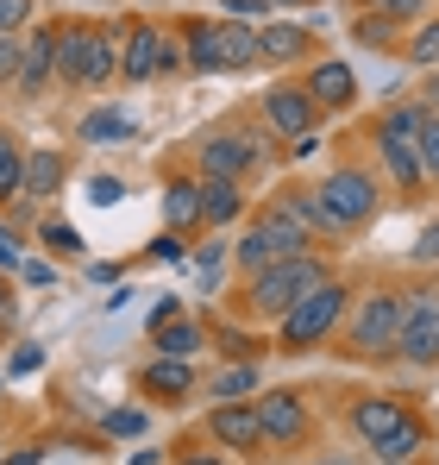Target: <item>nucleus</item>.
I'll return each mask as SVG.
<instances>
[{
    "instance_id": "obj_12",
    "label": "nucleus",
    "mask_w": 439,
    "mask_h": 465,
    "mask_svg": "<svg viewBox=\"0 0 439 465\" xmlns=\"http://www.w3.org/2000/svg\"><path fill=\"white\" fill-rule=\"evenodd\" d=\"M208 434H214L220 453H239V460H258L264 447V428H258V409L239 396V402H214L208 409Z\"/></svg>"
},
{
    "instance_id": "obj_16",
    "label": "nucleus",
    "mask_w": 439,
    "mask_h": 465,
    "mask_svg": "<svg viewBox=\"0 0 439 465\" xmlns=\"http://www.w3.org/2000/svg\"><path fill=\"white\" fill-rule=\"evenodd\" d=\"M70 183V157L57 145H32L25 163H19V195L25 202H57V189Z\"/></svg>"
},
{
    "instance_id": "obj_46",
    "label": "nucleus",
    "mask_w": 439,
    "mask_h": 465,
    "mask_svg": "<svg viewBox=\"0 0 439 465\" xmlns=\"http://www.w3.org/2000/svg\"><path fill=\"white\" fill-rule=\"evenodd\" d=\"M19 277H25L32 290H51V283H57V271H51V264H38V258H25V264H19Z\"/></svg>"
},
{
    "instance_id": "obj_22",
    "label": "nucleus",
    "mask_w": 439,
    "mask_h": 465,
    "mask_svg": "<svg viewBox=\"0 0 439 465\" xmlns=\"http://www.w3.org/2000/svg\"><path fill=\"white\" fill-rule=\"evenodd\" d=\"M258 227L270 232V245H277L283 258H301V252H314V245H320V239H314L307 227H301V221H295V214L283 208V202H270V208L258 214Z\"/></svg>"
},
{
    "instance_id": "obj_8",
    "label": "nucleus",
    "mask_w": 439,
    "mask_h": 465,
    "mask_svg": "<svg viewBox=\"0 0 439 465\" xmlns=\"http://www.w3.org/2000/svg\"><path fill=\"white\" fill-rule=\"evenodd\" d=\"M264 157H270V133H258V126H220V133H208L195 145V176H232V183H245V170L264 163Z\"/></svg>"
},
{
    "instance_id": "obj_44",
    "label": "nucleus",
    "mask_w": 439,
    "mask_h": 465,
    "mask_svg": "<svg viewBox=\"0 0 439 465\" xmlns=\"http://www.w3.org/2000/svg\"><path fill=\"white\" fill-rule=\"evenodd\" d=\"M220 13H226V19H245V25H258V19H264V0H220Z\"/></svg>"
},
{
    "instance_id": "obj_3",
    "label": "nucleus",
    "mask_w": 439,
    "mask_h": 465,
    "mask_svg": "<svg viewBox=\"0 0 439 465\" xmlns=\"http://www.w3.org/2000/svg\"><path fill=\"white\" fill-rule=\"evenodd\" d=\"M346 309H352V290L327 271L301 302H295L283 321H277V352H289V359H301V352H314V346H327L339 327H346Z\"/></svg>"
},
{
    "instance_id": "obj_28",
    "label": "nucleus",
    "mask_w": 439,
    "mask_h": 465,
    "mask_svg": "<svg viewBox=\"0 0 439 465\" xmlns=\"http://www.w3.org/2000/svg\"><path fill=\"white\" fill-rule=\"evenodd\" d=\"M19 163H25V145L0 126V202H13V195H19Z\"/></svg>"
},
{
    "instance_id": "obj_53",
    "label": "nucleus",
    "mask_w": 439,
    "mask_h": 465,
    "mask_svg": "<svg viewBox=\"0 0 439 465\" xmlns=\"http://www.w3.org/2000/svg\"><path fill=\"white\" fill-rule=\"evenodd\" d=\"M126 465H157V453H132V460H126Z\"/></svg>"
},
{
    "instance_id": "obj_50",
    "label": "nucleus",
    "mask_w": 439,
    "mask_h": 465,
    "mask_svg": "<svg viewBox=\"0 0 439 465\" xmlns=\"http://www.w3.org/2000/svg\"><path fill=\"white\" fill-rule=\"evenodd\" d=\"M176 465H226V453H176Z\"/></svg>"
},
{
    "instance_id": "obj_35",
    "label": "nucleus",
    "mask_w": 439,
    "mask_h": 465,
    "mask_svg": "<svg viewBox=\"0 0 439 465\" xmlns=\"http://www.w3.org/2000/svg\"><path fill=\"white\" fill-rule=\"evenodd\" d=\"M358 6H365V13H383V19H395V25L427 13V0H358Z\"/></svg>"
},
{
    "instance_id": "obj_23",
    "label": "nucleus",
    "mask_w": 439,
    "mask_h": 465,
    "mask_svg": "<svg viewBox=\"0 0 439 465\" xmlns=\"http://www.w3.org/2000/svg\"><path fill=\"white\" fill-rule=\"evenodd\" d=\"M201 227V183H163V232H189Z\"/></svg>"
},
{
    "instance_id": "obj_30",
    "label": "nucleus",
    "mask_w": 439,
    "mask_h": 465,
    "mask_svg": "<svg viewBox=\"0 0 439 465\" xmlns=\"http://www.w3.org/2000/svg\"><path fill=\"white\" fill-rule=\"evenodd\" d=\"M19 264H25V232H19V221H6V214H0V271L13 277Z\"/></svg>"
},
{
    "instance_id": "obj_18",
    "label": "nucleus",
    "mask_w": 439,
    "mask_h": 465,
    "mask_svg": "<svg viewBox=\"0 0 439 465\" xmlns=\"http://www.w3.org/2000/svg\"><path fill=\"white\" fill-rule=\"evenodd\" d=\"M307 51H314V32L307 25H295V19L258 25V64H307Z\"/></svg>"
},
{
    "instance_id": "obj_20",
    "label": "nucleus",
    "mask_w": 439,
    "mask_h": 465,
    "mask_svg": "<svg viewBox=\"0 0 439 465\" xmlns=\"http://www.w3.org/2000/svg\"><path fill=\"white\" fill-rule=\"evenodd\" d=\"M195 183H201V227L245 221V183H232V176H195Z\"/></svg>"
},
{
    "instance_id": "obj_11",
    "label": "nucleus",
    "mask_w": 439,
    "mask_h": 465,
    "mask_svg": "<svg viewBox=\"0 0 439 465\" xmlns=\"http://www.w3.org/2000/svg\"><path fill=\"white\" fill-rule=\"evenodd\" d=\"M258 107H264V126H270L277 139H301V133H314V126H320V107L307 101V88H301V82H277V88H264V94H258Z\"/></svg>"
},
{
    "instance_id": "obj_37",
    "label": "nucleus",
    "mask_w": 439,
    "mask_h": 465,
    "mask_svg": "<svg viewBox=\"0 0 439 465\" xmlns=\"http://www.w3.org/2000/svg\"><path fill=\"white\" fill-rule=\"evenodd\" d=\"M151 258H157V264H182V258H189V239H182V232H157V239H151Z\"/></svg>"
},
{
    "instance_id": "obj_41",
    "label": "nucleus",
    "mask_w": 439,
    "mask_h": 465,
    "mask_svg": "<svg viewBox=\"0 0 439 465\" xmlns=\"http://www.w3.org/2000/svg\"><path fill=\"white\" fill-rule=\"evenodd\" d=\"M408 258H415V264H439V221H434V227H421V239H415Z\"/></svg>"
},
{
    "instance_id": "obj_54",
    "label": "nucleus",
    "mask_w": 439,
    "mask_h": 465,
    "mask_svg": "<svg viewBox=\"0 0 439 465\" xmlns=\"http://www.w3.org/2000/svg\"><path fill=\"white\" fill-rule=\"evenodd\" d=\"M264 6H283V13H289V6H307V0H264Z\"/></svg>"
},
{
    "instance_id": "obj_57",
    "label": "nucleus",
    "mask_w": 439,
    "mask_h": 465,
    "mask_svg": "<svg viewBox=\"0 0 439 465\" xmlns=\"http://www.w3.org/2000/svg\"><path fill=\"white\" fill-rule=\"evenodd\" d=\"M370 465H376V460H370Z\"/></svg>"
},
{
    "instance_id": "obj_45",
    "label": "nucleus",
    "mask_w": 439,
    "mask_h": 465,
    "mask_svg": "<svg viewBox=\"0 0 439 465\" xmlns=\"http://www.w3.org/2000/svg\"><path fill=\"white\" fill-rule=\"evenodd\" d=\"M415 107H421L427 120H439V70H427V82H421V94H415Z\"/></svg>"
},
{
    "instance_id": "obj_21",
    "label": "nucleus",
    "mask_w": 439,
    "mask_h": 465,
    "mask_svg": "<svg viewBox=\"0 0 439 465\" xmlns=\"http://www.w3.org/2000/svg\"><path fill=\"white\" fill-rule=\"evenodd\" d=\"M201 346H208V327L195 314H170L151 327V352H163V359H195Z\"/></svg>"
},
{
    "instance_id": "obj_1",
    "label": "nucleus",
    "mask_w": 439,
    "mask_h": 465,
    "mask_svg": "<svg viewBox=\"0 0 439 465\" xmlns=\"http://www.w3.org/2000/svg\"><path fill=\"white\" fill-rule=\"evenodd\" d=\"M57 82L75 94H101L107 82H120V25L57 19Z\"/></svg>"
},
{
    "instance_id": "obj_55",
    "label": "nucleus",
    "mask_w": 439,
    "mask_h": 465,
    "mask_svg": "<svg viewBox=\"0 0 439 465\" xmlns=\"http://www.w3.org/2000/svg\"><path fill=\"white\" fill-rule=\"evenodd\" d=\"M333 465H352V460H333Z\"/></svg>"
},
{
    "instance_id": "obj_9",
    "label": "nucleus",
    "mask_w": 439,
    "mask_h": 465,
    "mask_svg": "<svg viewBox=\"0 0 439 465\" xmlns=\"http://www.w3.org/2000/svg\"><path fill=\"white\" fill-rule=\"evenodd\" d=\"M395 359H408V365H434V359H439V290H434V283H421V290L402 296Z\"/></svg>"
},
{
    "instance_id": "obj_2",
    "label": "nucleus",
    "mask_w": 439,
    "mask_h": 465,
    "mask_svg": "<svg viewBox=\"0 0 439 465\" xmlns=\"http://www.w3.org/2000/svg\"><path fill=\"white\" fill-rule=\"evenodd\" d=\"M176 45H182V64L201 70V76H239L258 64V25L245 19H208V13H189L176 25Z\"/></svg>"
},
{
    "instance_id": "obj_17",
    "label": "nucleus",
    "mask_w": 439,
    "mask_h": 465,
    "mask_svg": "<svg viewBox=\"0 0 439 465\" xmlns=\"http://www.w3.org/2000/svg\"><path fill=\"white\" fill-rule=\"evenodd\" d=\"M376 157H383V176H389V183H395L402 195H415V189L427 183V170H421V139L376 126Z\"/></svg>"
},
{
    "instance_id": "obj_19",
    "label": "nucleus",
    "mask_w": 439,
    "mask_h": 465,
    "mask_svg": "<svg viewBox=\"0 0 439 465\" xmlns=\"http://www.w3.org/2000/svg\"><path fill=\"white\" fill-rule=\"evenodd\" d=\"M195 384H201V378H195V365H189V359H163V352L139 371V390L157 396V402H182Z\"/></svg>"
},
{
    "instance_id": "obj_13",
    "label": "nucleus",
    "mask_w": 439,
    "mask_h": 465,
    "mask_svg": "<svg viewBox=\"0 0 439 465\" xmlns=\"http://www.w3.org/2000/svg\"><path fill=\"white\" fill-rule=\"evenodd\" d=\"M25 57H19V94H44L57 82V19H32V32H19Z\"/></svg>"
},
{
    "instance_id": "obj_42",
    "label": "nucleus",
    "mask_w": 439,
    "mask_h": 465,
    "mask_svg": "<svg viewBox=\"0 0 439 465\" xmlns=\"http://www.w3.org/2000/svg\"><path fill=\"white\" fill-rule=\"evenodd\" d=\"M88 195H94L101 208H113V202L126 195V183H120V176H94V183H88Z\"/></svg>"
},
{
    "instance_id": "obj_26",
    "label": "nucleus",
    "mask_w": 439,
    "mask_h": 465,
    "mask_svg": "<svg viewBox=\"0 0 439 465\" xmlns=\"http://www.w3.org/2000/svg\"><path fill=\"white\" fill-rule=\"evenodd\" d=\"M232 258H239V271L251 277V271H264V264H277L283 252L270 245V232H264V227H258V221H251V227H245V239H239V252H232Z\"/></svg>"
},
{
    "instance_id": "obj_56",
    "label": "nucleus",
    "mask_w": 439,
    "mask_h": 465,
    "mask_svg": "<svg viewBox=\"0 0 439 465\" xmlns=\"http://www.w3.org/2000/svg\"><path fill=\"white\" fill-rule=\"evenodd\" d=\"M320 465H333V460H320Z\"/></svg>"
},
{
    "instance_id": "obj_49",
    "label": "nucleus",
    "mask_w": 439,
    "mask_h": 465,
    "mask_svg": "<svg viewBox=\"0 0 439 465\" xmlns=\"http://www.w3.org/2000/svg\"><path fill=\"white\" fill-rule=\"evenodd\" d=\"M13 309H19V302H13V283H6V271H0V327L13 321Z\"/></svg>"
},
{
    "instance_id": "obj_24",
    "label": "nucleus",
    "mask_w": 439,
    "mask_h": 465,
    "mask_svg": "<svg viewBox=\"0 0 439 465\" xmlns=\"http://www.w3.org/2000/svg\"><path fill=\"white\" fill-rule=\"evenodd\" d=\"M421 453H427V421H421V415H415L408 428H395L389 440L370 447V460H376V465H415Z\"/></svg>"
},
{
    "instance_id": "obj_14",
    "label": "nucleus",
    "mask_w": 439,
    "mask_h": 465,
    "mask_svg": "<svg viewBox=\"0 0 439 465\" xmlns=\"http://www.w3.org/2000/svg\"><path fill=\"white\" fill-rule=\"evenodd\" d=\"M346 421H352V434L376 447V440H389L395 428H408L415 421V409H408V396H358L352 409H346Z\"/></svg>"
},
{
    "instance_id": "obj_10",
    "label": "nucleus",
    "mask_w": 439,
    "mask_h": 465,
    "mask_svg": "<svg viewBox=\"0 0 439 465\" xmlns=\"http://www.w3.org/2000/svg\"><path fill=\"white\" fill-rule=\"evenodd\" d=\"M251 409H258L264 447H301V440L314 434V415H307V402H301L295 390H264Z\"/></svg>"
},
{
    "instance_id": "obj_31",
    "label": "nucleus",
    "mask_w": 439,
    "mask_h": 465,
    "mask_svg": "<svg viewBox=\"0 0 439 465\" xmlns=\"http://www.w3.org/2000/svg\"><path fill=\"white\" fill-rule=\"evenodd\" d=\"M38 239H44L57 258H82V252H88V245H82V232L63 227V221H44V227H38Z\"/></svg>"
},
{
    "instance_id": "obj_52",
    "label": "nucleus",
    "mask_w": 439,
    "mask_h": 465,
    "mask_svg": "<svg viewBox=\"0 0 439 465\" xmlns=\"http://www.w3.org/2000/svg\"><path fill=\"white\" fill-rule=\"evenodd\" d=\"M0 465H38V447H19V453H6Z\"/></svg>"
},
{
    "instance_id": "obj_34",
    "label": "nucleus",
    "mask_w": 439,
    "mask_h": 465,
    "mask_svg": "<svg viewBox=\"0 0 439 465\" xmlns=\"http://www.w3.org/2000/svg\"><path fill=\"white\" fill-rule=\"evenodd\" d=\"M376 126H389V133H408V139H421V126H427V114L415 107V101H402V107H389Z\"/></svg>"
},
{
    "instance_id": "obj_47",
    "label": "nucleus",
    "mask_w": 439,
    "mask_h": 465,
    "mask_svg": "<svg viewBox=\"0 0 439 465\" xmlns=\"http://www.w3.org/2000/svg\"><path fill=\"white\" fill-rule=\"evenodd\" d=\"M220 346H226V359L239 352V359H258V346L245 340V333H232V327H220Z\"/></svg>"
},
{
    "instance_id": "obj_4",
    "label": "nucleus",
    "mask_w": 439,
    "mask_h": 465,
    "mask_svg": "<svg viewBox=\"0 0 439 465\" xmlns=\"http://www.w3.org/2000/svg\"><path fill=\"white\" fill-rule=\"evenodd\" d=\"M314 208H320V227H327V239H339V232H358L383 208V183L370 176L365 163H333L314 189Z\"/></svg>"
},
{
    "instance_id": "obj_25",
    "label": "nucleus",
    "mask_w": 439,
    "mask_h": 465,
    "mask_svg": "<svg viewBox=\"0 0 439 465\" xmlns=\"http://www.w3.org/2000/svg\"><path fill=\"white\" fill-rule=\"evenodd\" d=\"M208 396H214V402H239V396H258V365H251V359H226L214 378H208Z\"/></svg>"
},
{
    "instance_id": "obj_27",
    "label": "nucleus",
    "mask_w": 439,
    "mask_h": 465,
    "mask_svg": "<svg viewBox=\"0 0 439 465\" xmlns=\"http://www.w3.org/2000/svg\"><path fill=\"white\" fill-rule=\"evenodd\" d=\"M408 64H415V70H439V13H434V19H415Z\"/></svg>"
},
{
    "instance_id": "obj_43",
    "label": "nucleus",
    "mask_w": 439,
    "mask_h": 465,
    "mask_svg": "<svg viewBox=\"0 0 439 465\" xmlns=\"http://www.w3.org/2000/svg\"><path fill=\"white\" fill-rule=\"evenodd\" d=\"M38 365H44V346L25 340V346H13V365H6V371H38Z\"/></svg>"
},
{
    "instance_id": "obj_6",
    "label": "nucleus",
    "mask_w": 439,
    "mask_h": 465,
    "mask_svg": "<svg viewBox=\"0 0 439 465\" xmlns=\"http://www.w3.org/2000/svg\"><path fill=\"white\" fill-rule=\"evenodd\" d=\"M395 327H402V296L395 290H370V296H358L352 309H346V359H365V365H376V359H395Z\"/></svg>"
},
{
    "instance_id": "obj_39",
    "label": "nucleus",
    "mask_w": 439,
    "mask_h": 465,
    "mask_svg": "<svg viewBox=\"0 0 439 465\" xmlns=\"http://www.w3.org/2000/svg\"><path fill=\"white\" fill-rule=\"evenodd\" d=\"M220 258H226V245H201V252H195V271H201V283H208V290L220 283Z\"/></svg>"
},
{
    "instance_id": "obj_15",
    "label": "nucleus",
    "mask_w": 439,
    "mask_h": 465,
    "mask_svg": "<svg viewBox=\"0 0 439 465\" xmlns=\"http://www.w3.org/2000/svg\"><path fill=\"white\" fill-rule=\"evenodd\" d=\"M307 101L320 107V114H346V107H358V76H352V64H339V57H320V64H307Z\"/></svg>"
},
{
    "instance_id": "obj_38",
    "label": "nucleus",
    "mask_w": 439,
    "mask_h": 465,
    "mask_svg": "<svg viewBox=\"0 0 439 465\" xmlns=\"http://www.w3.org/2000/svg\"><path fill=\"white\" fill-rule=\"evenodd\" d=\"M421 170H427V183H439V120L421 126Z\"/></svg>"
},
{
    "instance_id": "obj_7",
    "label": "nucleus",
    "mask_w": 439,
    "mask_h": 465,
    "mask_svg": "<svg viewBox=\"0 0 439 465\" xmlns=\"http://www.w3.org/2000/svg\"><path fill=\"white\" fill-rule=\"evenodd\" d=\"M176 70H189L176 32H163L157 19H126V25H120V76L126 82L176 76Z\"/></svg>"
},
{
    "instance_id": "obj_5",
    "label": "nucleus",
    "mask_w": 439,
    "mask_h": 465,
    "mask_svg": "<svg viewBox=\"0 0 439 465\" xmlns=\"http://www.w3.org/2000/svg\"><path fill=\"white\" fill-rule=\"evenodd\" d=\"M320 277H327V258H320V252L277 258V264H264V271H251V277H245V296H239V302H245L251 321H283V314H289L295 302L320 283Z\"/></svg>"
},
{
    "instance_id": "obj_36",
    "label": "nucleus",
    "mask_w": 439,
    "mask_h": 465,
    "mask_svg": "<svg viewBox=\"0 0 439 465\" xmlns=\"http://www.w3.org/2000/svg\"><path fill=\"white\" fill-rule=\"evenodd\" d=\"M19 57H25L19 32H0V88H13V82H19Z\"/></svg>"
},
{
    "instance_id": "obj_32",
    "label": "nucleus",
    "mask_w": 439,
    "mask_h": 465,
    "mask_svg": "<svg viewBox=\"0 0 439 465\" xmlns=\"http://www.w3.org/2000/svg\"><path fill=\"white\" fill-rule=\"evenodd\" d=\"M82 139H132V120L126 114H88L82 120Z\"/></svg>"
},
{
    "instance_id": "obj_29",
    "label": "nucleus",
    "mask_w": 439,
    "mask_h": 465,
    "mask_svg": "<svg viewBox=\"0 0 439 465\" xmlns=\"http://www.w3.org/2000/svg\"><path fill=\"white\" fill-rule=\"evenodd\" d=\"M352 38L370 45V51H389V45H395V19H383V13H358V19H352Z\"/></svg>"
},
{
    "instance_id": "obj_33",
    "label": "nucleus",
    "mask_w": 439,
    "mask_h": 465,
    "mask_svg": "<svg viewBox=\"0 0 439 465\" xmlns=\"http://www.w3.org/2000/svg\"><path fill=\"white\" fill-rule=\"evenodd\" d=\"M101 428H107L113 440H139V434H145V409H107Z\"/></svg>"
},
{
    "instance_id": "obj_51",
    "label": "nucleus",
    "mask_w": 439,
    "mask_h": 465,
    "mask_svg": "<svg viewBox=\"0 0 439 465\" xmlns=\"http://www.w3.org/2000/svg\"><path fill=\"white\" fill-rule=\"evenodd\" d=\"M170 314H182V302H176V296H163V302L151 309V327H157V321H170Z\"/></svg>"
},
{
    "instance_id": "obj_48",
    "label": "nucleus",
    "mask_w": 439,
    "mask_h": 465,
    "mask_svg": "<svg viewBox=\"0 0 439 465\" xmlns=\"http://www.w3.org/2000/svg\"><path fill=\"white\" fill-rule=\"evenodd\" d=\"M289 145H295V163H307V157H314V152H320V139H314V133H301V139H289Z\"/></svg>"
},
{
    "instance_id": "obj_40",
    "label": "nucleus",
    "mask_w": 439,
    "mask_h": 465,
    "mask_svg": "<svg viewBox=\"0 0 439 465\" xmlns=\"http://www.w3.org/2000/svg\"><path fill=\"white\" fill-rule=\"evenodd\" d=\"M32 19V0H0V32H25Z\"/></svg>"
}]
</instances>
